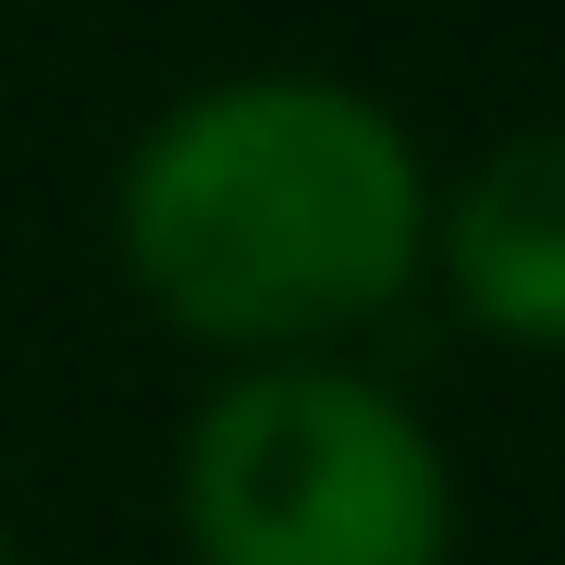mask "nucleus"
<instances>
[{
  "mask_svg": "<svg viewBox=\"0 0 565 565\" xmlns=\"http://www.w3.org/2000/svg\"><path fill=\"white\" fill-rule=\"evenodd\" d=\"M430 198L394 111L320 74H246L148 124L124 172L136 282L210 344H320L394 308Z\"/></svg>",
  "mask_w": 565,
  "mask_h": 565,
  "instance_id": "nucleus-1",
  "label": "nucleus"
},
{
  "mask_svg": "<svg viewBox=\"0 0 565 565\" xmlns=\"http://www.w3.org/2000/svg\"><path fill=\"white\" fill-rule=\"evenodd\" d=\"M198 565H443L455 480L430 430L356 369H246L184 443Z\"/></svg>",
  "mask_w": 565,
  "mask_h": 565,
  "instance_id": "nucleus-2",
  "label": "nucleus"
},
{
  "mask_svg": "<svg viewBox=\"0 0 565 565\" xmlns=\"http://www.w3.org/2000/svg\"><path fill=\"white\" fill-rule=\"evenodd\" d=\"M443 270L504 344H565V124L504 136L443 210Z\"/></svg>",
  "mask_w": 565,
  "mask_h": 565,
  "instance_id": "nucleus-3",
  "label": "nucleus"
}]
</instances>
